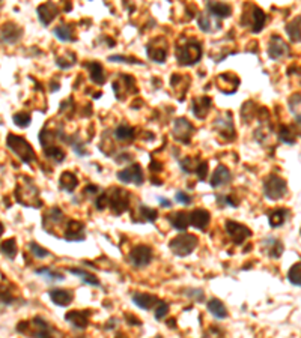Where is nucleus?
I'll use <instances>...</instances> for the list:
<instances>
[{
	"instance_id": "obj_62",
	"label": "nucleus",
	"mask_w": 301,
	"mask_h": 338,
	"mask_svg": "<svg viewBox=\"0 0 301 338\" xmlns=\"http://www.w3.org/2000/svg\"><path fill=\"white\" fill-rule=\"evenodd\" d=\"M125 319H127L131 325H140V320H139V319H136V317H134L133 314H130V313H127V314H125Z\"/></svg>"
},
{
	"instance_id": "obj_28",
	"label": "nucleus",
	"mask_w": 301,
	"mask_h": 338,
	"mask_svg": "<svg viewBox=\"0 0 301 338\" xmlns=\"http://www.w3.org/2000/svg\"><path fill=\"white\" fill-rule=\"evenodd\" d=\"M48 295H50V298H52L53 304H56L59 307H68L74 299V293L71 290H65V289L50 290Z\"/></svg>"
},
{
	"instance_id": "obj_9",
	"label": "nucleus",
	"mask_w": 301,
	"mask_h": 338,
	"mask_svg": "<svg viewBox=\"0 0 301 338\" xmlns=\"http://www.w3.org/2000/svg\"><path fill=\"white\" fill-rule=\"evenodd\" d=\"M113 90L118 96V99H125L128 95H133V93H137V86H136V81L131 75H124L121 74L115 81H113Z\"/></svg>"
},
{
	"instance_id": "obj_5",
	"label": "nucleus",
	"mask_w": 301,
	"mask_h": 338,
	"mask_svg": "<svg viewBox=\"0 0 301 338\" xmlns=\"http://www.w3.org/2000/svg\"><path fill=\"white\" fill-rule=\"evenodd\" d=\"M15 197L17 200L23 204V206H33V207H39L42 204L41 199H39V190L35 187L33 182L26 181L21 185L17 187L15 190Z\"/></svg>"
},
{
	"instance_id": "obj_24",
	"label": "nucleus",
	"mask_w": 301,
	"mask_h": 338,
	"mask_svg": "<svg viewBox=\"0 0 301 338\" xmlns=\"http://www.w3.org/2000/svg\"><path fill=\"white\" fill-rule=\"evenodd\" d=\"M210 219H211V215L205 209H194L190 213V224L194 225L196 229H200V230H205L208 227Z\"/></svg>"
},
{
	"instance_id": "obj_45",
	"label": "nucleus",
	"mask_w": 301,
	"mask_h": 338,
	"mask_svg": "<svg viewBox=\"0 0 301 338\" xmlns=\"http://www.w3.org/2000/svg\"><path fill=\"white\" fill-rule=\"evenodd\" d=\"M35 272H36L38 275H42L47 281H52V283H55V281H64V279H65V276H64L62 273L55 272V270H52L50 268H39V269H36Z\"/></svg>"
},
{
	"instance_id": "obj_58",
	"label": "nucleus",
	"mask_w": 301,
	"mask_h": 338,
	"mask_svg": "<svg viewBox=\"0 0 301 338\" xmlns=\"http://www.w3.org/2000/svg\"><path fill=\"white\" fill-rule=\"evenodd\" d=\"M95 206L98 210H103L107 207V197H106V193H103L101 196H99L96 200H95Z\"/></svg>"
},
{
	"instance_id": "obj_54",
	"label": "nucleus",
	"mask_w": 301,
	"mask_h": 338,
	"mask_svg": "<svg viewBox=\"0 0 301 338\" xmlns=\"http://www.w3.org/2000/svg\"><path fill=\"white\" fill-rule=\"evenodd\" d=\"M185 295L188 298H191L193 301H196V302H204L205 301V293L200 289H190V290L185 292Z\"/></svg>"
},
{
	"instance_id": "obj_7",
	"label": "nucleus",
	"mask_w": 301,
	"mask_h": 338,
	"mask_svg": "<svg viewBox=\"0 0 301 338\" xmlns=\"http://www.w3.org/2000/svg\"><path fill=\"white\" fill-rule=\"evenodd\" d=\"M286 181L277 175H270L264 181V194L268 200H280L286 194Z\"/></svg>"
},
{
	"instance_id": "obj_31",
	"label": "nucleus",
	"mask_w": 301,
	"mask_h": 338,
	"mask_svg": "<svg viewBox=\"0 0 301 338\" xmlns=\"http://www.w3.org/2000/svg\"><path fill=\"white\" fill-rule=\"evenodd\" d=\"M133 302L142 310H150L158 304V298L149 293H136L133 296Z\"/></svg>"
},
{
	"instance_id": "obj_56",
	"label": "nucleus",
	"mask_w": 301,
	"mask_h": 338,
	"mask_svg": "<svg viewBox=\"0 0 301 338\" xmlns=\"http://www.w3.org/2000/svg\"><path fill=\"white\" fill-rule=\"evenodd\" d=\"M217 202H219L220 206H223V204H229V206H232V207H236V206H238V204H236V200H233V197H232L230 194L217 196Z\"/></svg>"
},
{
	"instance_id": "obj_52",
	"label": "nucleus",
	"mask_w": 301,
	"mask_h": 338,
	"mask_svg": "<svg viewBox=\"0 0 301 338\" xmlns=\"http://www.w3.org/2000/svg\"><path fill=\"white\" fill-rule=\"evenodd\" d=\"M0 301L5 302V304H12L14 302V295H12L11 289H8L3 284H0Z\"/></svg>"
},
{
	"instance_id": "obj_48",
	"label": "nucleus",
	"mask_w": 301,
	"mask_h": 338,
	"mask_svg": "<svg viewBox=\"0 0 301 338\" xmlns=\"http://www.w3.org/2000/svg\"><path fill=\"white\" fill-rule=\"evenodd\" d=\"M32 122V116L26 111H20L17 115H14V124L20 128H27Z\"/></svg>"
},
{
	"instance_id": "obj_38",
	"label": "nucleus",
	"mask_w": 301,
	"mask_h": 338,
	"mask_svg": "<svg viewBox=\"0 0 301 338\" xmlns=\"http://www.w3.org/2000/svg\"><path fill=\"white\" fill-rule=\"evenodd\" d=\"M289 110L292 113V116L298 125H301V95H292L288 101Z\"/></svg>"
},
{
	"instance_id": "obj_37",
	"label": "nucleus",
	"mask_w": 301,
	"mask_h": 338,
	"mask_svg": "<svg viewBox=\"0 0 301 338\" xmlns=\"http://www.w3.org/2000/svg\"><path fill=\"white\" fill-rule=\"evenodd\" d=\"M59 184H61V190H64L67 193H74L75 188H77V185H78V181H77V178H75L74 173L65 172V173H62Z\"/></svg>"
},
{
	"instance_id": "obj_13",
	"label": "nucleus",
	"mask_w": 301,
	"mask_h": 338,
	"mask_svg": "<svg viewBox=\"0 0 301 338\" xmlns=\"http://www.w3.org/2000/svg\"><path fill=\"white\" fill-rule=\"evenodd\" d=\"M193 134H194V127H193V124L190 121H187L184 118H179V119L175 121V124H173V137H175L176 141L187 144V143H190Z\"/></svg>"
},
{
	"instance_id": "obj_20",
	"label": "nucleus",
	"mask_w": 301,
	"mask_h": 338,
	"mask_svg": "<svg viewBox=\"0 0 301 338\" xmlns=\"http://www.w3.org/2000/svg\"><path fill=\"white\" fill-rule=\"evenodd\" d=\"M21 35H23V29L14 23H6L2 26V29H0V41H3L5 44L18 42Z\"/></svg>"
},
{
	"instance_id": "obj_35",
	"label": "nucleus",
	"mask_w": 301,
	"mask_h": 338,
	"mask_svg": "<svg viewBox=\"0 0 301 338\" xmlns=\"http://www.w3.org/2000/svg\"><path fill=\"white\" fill-rule=\"evenodd\" d=\"M53 33L56 35V38L59 41H64V42H73L75 41V36H74V27L71 24H59L58 27H55Z\"/></svg>"
},
{
	"instance_id": "obj_46",
	"label": "nucleus",
	"mask_w": 301,
	"mask_h": 338,
	"mask_svg": "<svg viewBox=\"0 0 301 338\" xmlns=\"http://www.w3.org/2000/svg\"><path fill=\"white\" fill-rule=\"evenodd\" d=\"M0 251H2L8 259H15V256L18 253L15 239H6L2 245H0Z\"/></svg>"
},
{
	"instance_id": "obj_32",
	"label": "nucleus",
	"mask_w": 301,
	"mask_h": 338,
	"mask_svg": "<svg viewBox=\"0 0 301 338\" xmlns=\"http://www.w3.org/2000/svg\"><path fill=\"white\" fill-rule=\"evenodd\" d=\"M87 69H89V77L95 84H104L106 83V72L101 64L98 62H90L87 64Z\"/></svg>"
},
{
	"instance_id": "obj_57",
	"label": "nucleus",
	"mask_w": 301,
	"mask_h": 338,
	"mask_svg": "<svg viewBox=\"0 0 301 338\" xmlns=\"http://www.w3.org/2000/svg\"><path fill=\"white\" fill-rule=\"evenodd\" d=\"M175 200H176V202H179V203H182V204H188V203H191V197H190L187 193H184V191H178V193L175 194Z\"/></svg>"
},
{
	"instance_id": "obj_47",
	"label": "nucleus",
	"mask_w": 301,
	"mask_h": 338,
	"mask_svg": "<svg viewBox=\"0 0 301 338\" xmlns=\"http://www.w3.org/2000/svg\"><path fill=\"white\" fill-rule=\"evenodd\" d=\"M75 54L74 53H67V56H62V58H58L56 59V64L59 68L62 69H67V68H71L73 65H75Z\"/></svg>"
},
{
	"instance_id": "obj_11",
	"label": "nucleus",
	"mask_w": 301,
	"mask_h": 338,
	"mask_svg": "<svg viewBox=\"0 0 301 338\" xmlns=\"http://www.w3.org/2000/svg\"><path fill=\"white\" fill-rule=\"evenodd\" d=\"M225 229L235 245H241L244 241H247L250 236H252V232H250L247 225H242L236 221H226Z\"/></svg>"
},
{
	"instance_id": "obj_30",
	"label": "nucleus",
	"mask_w": 301,
	"mask_h": 338,
	"mask_svg": "<svg viewBox=\"0 0 301 338\" xmlns=\"http://www.w3.org/2000/svg\"><path fill=\"white\" fill-rule=\"evenodd\" d=\"M167 218H169V221L172 224V227H175L179 232L187 230L188 225H190V215L187 212L179 210V212H175V213L167 215Z\"/></svg>"
},
{
	"instance_id": "obj_49",
	"label": "nucleus",
	"mask_w": 301,
	"mask_h": 338,
	"mask_svg": "<svg viewBox=\"0 0 301 338\" xmlns=\"http://www.w3.org/2000/svg\"><path fill=\"white\" fill-rule=\"evenodd\" d=\"M199 162H200V161H199L197 158H190V156H187L185 159L179 161L181 168H182V172H187V173H193V172H196V167H197V164H199Z\"/></svg>"
},
{
	"instance_id": "obj_55",
	"label": "nucleus",
	"mask_w": 301,
	"mask_h": 338,
	"mask_svg": "<svg viewBox=\"0 0 301 338\" xmlns=\"http://www.w3.org/2000/svg\"><path fill=\"white\" fill-rule=\"evenodd\" d=\"M109 61H112V62H124V64H134V65H140L142 62H139L137 59H134V58H125V56H119V54H116V56H110L109 58Z\"/></svg>"
},
{
	"instance_id": "obj_50",
	"label": "nucleus",
	"mask_w": 301,
	"mask_h": 338,
	"mask_svg": "<svg viewBox=\"0 0 301 338\" xmlns=\"http://www.w3.org/2000/svg\"><path fill=\"white\" fill-rule=\"evenodd\" d=\"M29 250H30V253H32L35 257H38V259H45V257L50 256V253H48L45 248H42L39 244H36V242H30V244H29Z\"/></svg>"
},
{
	"instance_id": "obj_63",
	"label": "nucleus",
	"mask_w": 301,
	"mask_h": 338,
	"mask_svg": "<svg viewBox=\"0 0 301 338\" xmlns=\"http://www.w3.org/2000/svg\"><path fill=\"white\" fill-rule=\"evenodd\" d=\"M160 203H161L163 207H170V206H172V202L167 200V199H160Z\"/></svg>"
},
{
	"instance_id": "obj_16",
	"label": "nucleus",
	"mask_w": 301,
	"mask_h": 338,
	"mask_svg": "<svg viewBox=\"0 0 301 338\" xmlns=\"http://www.w3.org/2000/svg\"><path fill=\"white\" fill-rule=\"evenodd\" d=\"M197 26L199 29L205 33H216L222 29L220 18L211 15L208 11L207 12H199L197 14Z\"/></svg>"
},
{
	"instance_id": "obj_10",
	"label": "nucleus",
	"mask_w": 301,
	"mask_h": 338,
	"mask_svg": "<svg viewBox=\"0 0 301 338\" xmlns=\"http://www.w3.org/2000/svg\"><path fill=\"white\" fill-rule=\"evenodd\" d=\"M214 130L219 135L223 137V140L230 141L236 137L235 133V127H233V121H232V115L229 111H226L225 115L219 119H216L214 122Z\"/></svg>"
},
{
	"instance_id": "obj_25",
	"label": "nucleus",
	"mask_w": 301,
	"mask_h": 338,
	"mask_svg": "<svg viewBox=\"0 0 301 338\" xmlns=\"http://www.w3.org/2000/svg\"><path fill=\"white\" fill-rule=\"evenodd\" d=\"M207 9L217 18H227L232 14V8L227 3L217 2V0H207Z\"/></svg>"
},
{
	"instance_id": "obj_43",
	"label": "nucleus",
	"mask_w": 301,
	"mask_h": 338,
	"mask_svg": "<svg viewBox=\"0 0 301 338\" xmlns=\"http://www.w3.org/2000/svg\"><path fill=\"white\" fill-rule=\"evenodd\" d=\"M288 279L292 286L301 287V262L291 266V269L288 272Z\"/></svg>"
},
{
	"instance_id": "obj_15",
	"label": "nucleus",
	"mask_w": 301,
	"mask_h": 338,
	"mask_svg": "<svg viewBox=\"0 0 301 338\" xmlns=\"http://www.w3.org/2000/svg\"><path fill=\"white\" fill-rule=\"evenodd\" d=\"M118 179L124 184H134V185H142L145 181L143 172H142V167L139 164H133L124 170H121L118 173Z\"/></svg>"
},
{
	"instance_id": "obj_27",
	"label": "nucleus",
	"mask_w": 301,
	"mask_h": 338,
	"mask_svg": "<svg viewBox=\"0 0 301 338\" xmlns=\"http://www.w3.org/2000/svg\"><path fill=\"white\" fill-rule=\"evenodd\" d=\"M232 179V175L229 172V168H226L225 165H219L216 168V172L213 173L211 176V187L213 188H219V187H223V185H227Z\"/></svg>"
},
{
	"instance_id": "obj_51",
	"label": "nucleus",
	"mask_w": 301,
	"mask_h": 338,
	"mask_svg": "<svg viewBox=\"0 0 301 338\" xmlns=\"http://www.w3.org/2000/svg\"><path fill=\"white\" fill-rule=\"evenodd\" d=\"M169 313V304L164 301H158V304L155 305V319L157 320H163Z\"/></svg>"
},
{
	"instance_id": "obj_2",
	"label": "nucleus",
	"mask_w": 301,
	"mask_h": 338,
	"mask_svg": "<svg viewBox=\"0 0 301 338\" xmlns=\"http://www.w3.org/2000/svg\"><path fill=\"white\" fill-rule=\"evenodd\" d=\"M6 146L15 153L18 155V158L24 162V164H32L36 161V153L33 150V147L20 135L15 134H9L6 138Z\"/></svg>"
},
{
	"instance_id": "obj_1",
	"label": "nucleus",
	"mask_w": 301,
	"mask_h": 338,
	"mask_svg": "<svg viewBox=\"0 0 301 338\" xmlns=\"http://www.w3.org/2000/svg\"><path fill=\"white\" fill-rule=\"evenodd\" d=\"M175 53H176V61L179 65L191 67V65L197 64L200 61V58H202V45H200V42L191 39V41H187L184 45H179Z\"/></svg>"
},
{
	"instance_id": "obj_14",
	"label": "nucleus",
	"mask_w": 301,
	"mask_h": 338,
	"mask_svg": "<svg viewBox=\"0 0 301 338\" xmlns=\"http://www.w3.org/2000/svg\"><path fill=\"white\" fill-rule=\"evenodd\" d=\"M291 53L289 45L279 36V35H273L270 39V45H268V56L273 61H280L283 58H288Z\"/></svg>"
},
{
	"instance_id": "obj_3",
	"label": "nucleus",
	"mask_w": 301,
	"mask_h": 338,
	"mask_svg": "<svg viewBox=\"0 0 301 338\" xmlns=\"http://www.w3.org/2000/svg\"><path fill=\"white\" fill-rule=\"evenodd\" d=\"M265 21H267V15L261 8L255 5H245V11L242 12V17H241L242 26L248 27L253 33H259L265 27Z\"/></svg>"
},
{
	"instance_id": "obj_60",
	"label": "nucleus",
	"mask_w": 301,
	"mask_h": 338,
	"mask_svg": "<svg viewBox=\"0 0 301 338\" xmlns=\"http://www.w3.org/2000/svg\"><path fill=\"white\" fill-rule=\"evenodd\" d=\"M29 326H30V322H20L18 326H17V331L20 334H27L29 332Z\"/></svg>"
},
{
	"instance_id": "obj_12",
	"label": "nucleus",
	"mask_w": 301,
	"mask_h": 338,
	"mask_svg": "<svg viewBox=\"0 0 301 338\" xmlns=\"http://www.w3.org/2000/svg\"><path fill=\"white\" fill-rule=\"evenodd\" d=\"M128 260L136 268H145L152 260V248L148 245H137L130 251Z\"/></svg>"
},
{
	"instance_id": "obj_61",
	"label": "nucleus",
	"mask_w": 301,
	"mask_h": 338,
	"mask_svg": "<svg viewBox=\"0 0 301 338\" xmlns=\"http://www.w3.org/2000/svg\"><path fill=\"white\" fill-rule=\"evenodd\" d=\"M99 190H98V187H95V185H90V187H86L84 188V194L86 196H93V194H96Z\"/></svg>"
},
{
	"instance_id": "obj_6",
	"label": "nucleus",
	"mask_w": 301,
	"mask_h": 338,
	"mask_svg": "<svg viewBox=\"0 0 301 338\" xmlns=\"http://www.w3.org/2000/svg\"><path fill=\"white\" fill-rule=\"evenodd\" d=\"M199 241L194 235L191 233H184V235H179L176 238H173L169 244V248L172 250V253L178 257H185L188 254H191L196 247H197Z\"/></svg>"
},
{
	"instance_id": "obj_34",
	"label": "nucleus",
	"mask_w": 301,
	"mask_h": 338,
	"mask_svg": "<svg viewBox=\"0 0 301 338\" xmlns=\"http://www.w3.org/2000/svg\"><path fill=\"white\" fill-rule=\"evenodd\" d=\"M68 272L77 275V276L83 281V283H86V284H89V286L98 287L99 284H101V283H99V279H98L93 273H90V272H87V270H84V269H80V268H70Z\"/></svg>"
},
{
	"instance_id": "obj_29",
	"label": "nucleus",
	"mask_w": 301,
	"mask_h": 338,
	"mask_svg": "<svg viewBox=\"0 0 301 338\" xmlns=\"http://www.w3.org/2000/svg\"><path fill=\"white\" fill-rule=\"evenodd\" d=\"M27 334H32L33 337H50V335H52V328L48 326V323L44 319L35 317L30 322V326H29V332Z\"/></svg>"
},
{
	"instance_id": "obj_8",
	"label": "nucleus",
	"mask_w": 301,
	"mask_h": 338,
	"mask_svg": "<svg viewBox=\"0 0 301 338\" xmlns=\"http://www.w3.org/2000/svg\"><path fill=\"white\" fill-rule=\"evenodd\" d=\"M148 58L154 62L163 64L167 59V53H169V47H167V41L164 38H155L150 41V44L148 45Z\"/></svg>"
},
{
	"instance_id": "obj_26",
	"label": "nucleus",
	"mask_w": 301,
	"mask_h": 338,
	"mask_svg": "<svg viewBox=\"0 0 301 338\" xmlns=\"http://www.w3.org/2000/svg\"><path fill=\"white\" fill-rule=\"evenodd\" d=\"M262 248H264V251H265L271 259H279V257H282V254H283V251H285L283 244H282L277 238H271V236H268V238L264 239Z\"/></svg>"
},
{
	"instance_id": "obj_18",
	"label": "nucleus",
	"mask_w": 301,
	"mask_h": 338,
	"mask_svg": "<svg viewBox=\"0 0 301 338\" xmlns=\"http://www.w3.org/2000/svg\"><path fill=\"white\" fill-rule=\"evenodd\" d=\"M64 238L70 242H78L83 241L86 238V232H84V224L75 219H71L67 222L65 225V232H64Z\"/></svg>"
},
{
	"instance_id": "obj_19",
	"label": "nucleus",
	"mask_w": 301,
	"mask_h": 338,
	"mask_svg": "<svg viewBox=\"0 0 301 338\" xmlns=\"http://www.w3.org/2000/svg\"><path fill=\"white\" fill-rule=\"evenodd\" d=\"M238 86H239V78L232 72H225L217 77V87L220 89V92L226 95L235 93Z\"/></svg>"
},
{
	"instance_id": "obj_21",
	"label": "nucleus",
	"mask_w": 301,
	"mask_h": 338,
	"mask_svg": "<svg viewBox=\"0 0 301 338\" xmlns=\"http://www.w3.org/2000/svg\"><path fill=\"white\" fill-rule=\"evenodd\" d=\"M58 14H59V9L53 2H45L41 6H38V18L41 24L45 27L58 17Z\"/></svg>"
},
{
	"instance_id": "obj_42",
	"label": "nucleus",
	"mask_w": 301,
	"mask_h": 338,
	"mask_svg": "<svg viewBox=\"0 0 301 338\" xmlns=\"http://www.w3.org/2000/svg\"><path fill=\"white\" fill-rule=\"evenodd\" d=\"M139 221L143 222V221H150V222H154L158 216V212L155 209H150L145 204H139Z\"/></svg>"
},
{
	"instance_id": "obj_17",
	"label": "nucleus",
	"mask_w": 301,
	"mask_h": 338,
	"mask_svg": "<svg viewBox=\"0 0 301 338\" xmlns=\"http://www.w3.org/2000/svg\"><path fill=\"white\" fill-rule=\"evenodd\" d=\"M64 219H65L64 212L59 207H52L42 218V227L45 229V232L53 233V229L56 230V227H59Z\"/></svg>"
},
{
	"instance_id": "obj_41",
	"label": "nucleus",
	"mask_w": 301,
	"mask_h": 338,
	"mask_svg": "<svg viewBox=\"0 0 301 338\" xmlns=\"http://www.w3.org/2000/svg\"><path fill=\"white\" fill-rule=\"evenodd\" d=\"M115 137H116L119 141H131V140H134V137H136V131H134V128H131L130 125H119V127L115 130Z\"/></svg>"
},
{
	"instance_id": "obj_40",
	"label": "nucleus",
	"mask_w": 301,
	"mask_h": 338,
	"mask_svg": "<svg viewBox=\"0 0 301 338\" xmlns=\"http://www.w3.org/2000/svg\"><path fill=\"white\" fill-rule=\"evenodd\" d=\"M289 212L286 209H274V210H271L270 215H268V221H270L271 227L277 229V227H280V225H283L285 221H286V215Z\"/></svg>"
},
{
	"instance_id": "obj_36",
	"label": "nucleus",
	"mask_w": 301,
	"mask_h": 338,
	"mask_svg": "<svg viewBox=\"0 0 301 338\" xmlns=\"http://www.w3.org/2000/svg\"><path fill=\"white\" fill-rule=\"evenodd\" d=\"M208 311L216 319H226L227 317V308H226V305L222 301L216 299V298H213V299L208 301Z\"/></svg>"
},
{
	"instance_id": "obj_59",
	"label": "nucleus",
	"mask_w": 301,
	"mask_h": 338,
	"mask_svg": "<svg viewBox=\"0 0 301 338\" xmlns=\"http://www.w3.org/2000/svg\"><path fill=\"white\" fill-rule=\"evenodd\" d=\"M149 170L152 172V173H158V172H161L163 170V164L161 162H158V161H150V164H149Z\"/></svg>"
},
{
	"instance_id": "obj_33",
	"label": "nucleus",
	"mask_w": 301,
	"mask_h": 338,
	"mask_svg": "<svg viewBox=\"0 0 301 338\" xmlns=\"http://www.w3.org/2000/svg\"><path fill=\"white\" fill-rule=\"evenodd\" d=\"M286 33L292 42H301V17H295L291 23L286 24Z\"/></svg>"
},
{
	"instance_id": "obj_22",
	"label": "nucleus",
	"mask_w": 301,
	"mask_h": 338,
	"mask_svg": "<svg viewBox=\"0 0 301 338\" xmlns=\"http://www.w3.org/2000/svg\"><path fill=\"white\" fill-rule=\"evenodd\" d=\"M211 104H213V101L208 96H196L191 102V108H193L194 116L197 119H205L210 113Z\"/></svg>"
},
{
	"instance_id": "obj_23",
	"label": "nucleus",
	"mask_w": 301,
	"mask_h": 338,
	"mask_svg": "<svg viewBox=\"0 0 301 338\" xmlns=\"http://www.w3.org/2000/svg\"><path fill=\"white\" fill-rule=\"evenodd\" d=\"M90 311H70L65 314V320L77 329H86L89 325Z\"/></svg>"
},
{
	"instance_id": "obj_64",
	"label": "nucleus",
	"mask_w": 301,
	"mask_h": 338,
	"mask_svg": "<svg viewBox=\"0 0 301 338\" xmlns=\"http://www.w3.org/2000/svg\"><path fill=\"white\" fill-rule=\"evenodd\" d=\"M2 235H3V224L0 222V236H2Z\"/></svg>"
},
{
	"instance_id": "obj_44",
	"label": "nucleus",
	"mask_w": 301,
	"mask_h": 338,
	"mask_svg": "<svg viewBox=\"0 0 301 338\" xmlns=\"http://www.w3.org/2000/svg\"><path fill=\"white\" fill-rule=\"evenodd\" d=\"M279 138H280V141L285 143V144H294L295 140H297V135H295V131H294L291 127L283 125V127H280Z\"/></svg>"
},
{
	"instance_id": "obj_4",
	"label": "nucleus",
	"mask_w": 301,
	"mask_h": 338,
	"mask_svg": "<svg viewBox=\"0 0 301 338\" xmlns=\"http://www.w3.org/2000/svg\"><path fill=\"white\" fill-rule=\"evenodd\" d=\"M106 197H107V207H110L112 212L116 215H122L130 207V194L122 188L115 187L106 191Z\"/></svg>"
},
{
	"instance_id": "obj_53",
	"label": "nucleus",
	"mask_w": 301,
	"mask_h": 338,
	"mask_svg": "<svg viewBox=\"0 0 301 338\" xmlns=\"http://www.w3.org/2000/svg\"><path fill=\"white\" fill-rule=\"evenodd\" d=\"M196 175H197L199 181H205L207 179V176H208V162L207 161H202V162L197 164Z\"/></svg>"
},
{
	"instance_id": "obj_39",
	"label": "nucleus",
	"mask_w": 301,
	"mask_h": 338,
	"mask_svg": "<svg viewBox=\"0 0 301 338\" xmlns=\"http://www.w3.org/2000/svg\"><path fill=\"white\" fill-rule=\"evenodd\" d=\"M42 149H44L45 156L50 158V159H53L55 162H62L65 159V156H67L64 149L61 146H58V144H50V146L42 147Z\"/></svg>"
}]
</instances>
